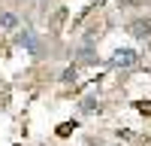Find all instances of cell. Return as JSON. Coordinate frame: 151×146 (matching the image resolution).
Returning a JSON list of instances; mask_svg holds the SVG:
<instances>
[{
    "label": "cell",
    "instance_id": "1",
    "mask_svg": "<svg viewBox=\"0 0 151 146\" xmlns=\"http://www.w3.org/2000/svg\"><path fill=\"white\" fill-rule=\"evenodd\" d=\"M136 61H139V52L136 49H115V55H112V67H136Z\"/></svg>",
    "mask_w": 151,
    "mask_h": 146
},
{
    "label": "cell",
    "instance_id": "2",
    "mask_svg": "<svg viewBox=\"0 0 151 146\" xmlns=\"http://www.w3.org/2000/svg\"><path fill=\"white\" fill-rule=\"evenodd\" d=\"M18 46L27 49L30 55H40V40H36V34H33L30 28H24V31L18 34Z\"/></svg>",
    "mask_w": 151,
    "mask_h": 146
},
{
    "label": "cell",
    "instance_id": "3",
    "mask_svg": "<svg viewBox=\"0 0 151 146\" xmlns=\"http://www.w3.org/2000/svg\"><path fill=\"white\" fill-rule=\"evenodd\" d=\"M130 34L139 36V40H145V36H151V18H136L130 24Z\"/></svg>",
    "mask_w": 151,
    "mask_h": 146
},
{
    "label": "cell",
    "instance_id": "4",
    "mask_svg": "<svg viewBox=\"0 0 151 146\" xmlns=\"http://www.w3.org/2000/svg\"><path fill=\"white\" fill-rule=\"evenodd\" d=\"M0 28L3 31H15L18 28V15L15 12H0Z\"/></svg>",
    "mask_w": 151,
    "mask_h": 146
},
{
    "label": "cell",
    "instance_id": "5",
    "mask_svg": "<svg viewBox=\"0 0 151 146\" xmlns=\"http://www.w3.org/2000/svg\"><path fill=\"white\" fill-rule=\"evenodd\" d=\"M82 113H94V110H100V101H97V97L94 94H88V97H82Z\"/></svg>",
    "mask_w": 151,
    "mask_h": 146
},
{
    "label": "cell",
    "instance_id": "6",
    "mask_svg": "<svg viewBox=\"0 0 151 146\" xmlns=\"http://www.w3.org/2000/svg\"><path fill=\"white\" fill-rule=\"evenodd\" d=\"M79 64H97V55H94L91 46H85L82 52H79Z\"/></svg>",
    "mask_w": 151,
    "mask_h": 146
},
{
    "label": "cell",
    "instance_id": "7",
    "mask_svg": "<svg viewBox=\"0 0 151 146\" xmlns=\"http://www.w3.org/2000/svg\"><path fill=\"white\" fill-rule=\"evenodd\" d=\"M60 79H64V82H76V67H67V70H64V76H60Z\"/></svg>",
    "mask_w": 151,
    "mask_h": 146
},
{
    "label": "cell",
    "instance_id": "8",
    "mask_svg": "<svg viewBox=\"0 0 151 146\" xmlns=\"http://www.w3.org/2000/svg\"><path fill=\"white\" fill-rule=\"evenodd\" d=\"M73 128H76V122H67V125H60V128H58V134H60V137H67Z\"/></svg>",
    "mask_w": 151,
    "mask_h": 146
}]
</instances>
